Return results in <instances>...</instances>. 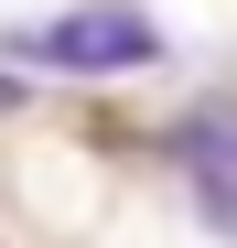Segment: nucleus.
Instances as JSON below:
<instances>
[{"instance_id": "1", "label": "nucleus", "mask_w": 237, "mask_h": 248, "mask_svg": "<svg viewBox=\"0 0 237 248\" xmlns=\"http://www.w3.org/2000/svg\"><path fill=\"white\" fill-rule=\"evenodd\" d=\"M22 54H32V65H54V76H130V65L162 54V22L130 11V0H87V11L32 22V32H22Z\"/></svg>"}, {"instance_id": "2", "label": "nucleus", "mask_w": 237, "mask_h": 248, "mask_svg": "<svg viewBox=\"0 0 237 248\" xmlns=\"http://www.w3.org/2000/svg\"><path fill=\"white\" fill-rule=\"evenodd\" d=\"M173 162L194 184V216H205L216 237H237V108H194L173 130Z\"/></svg>"}]
</instances>
